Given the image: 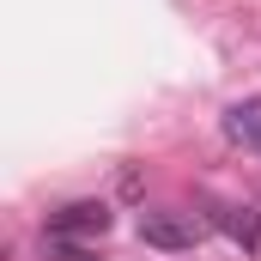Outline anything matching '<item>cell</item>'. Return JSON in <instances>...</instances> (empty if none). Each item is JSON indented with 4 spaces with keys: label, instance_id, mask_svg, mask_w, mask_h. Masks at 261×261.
I'll use <instances>...</instances> for the list:
<instances>
[{
    "label": "cell",
    "instance_id": "1",
    "mask_svg": "<svg viewBox=\"0 0 261 261\" xmlns=\"http://www.w3.org/2000/svg\"><path fill=\"white\" fill-rule=\"evenodd\" d=\"M103 231H110V206L103 200H73V206H61L49 219V243L55 249H97Z\"/></svg>",
    "mask_w": 261,
    "mask_h": 261
},
{
    "label": "cell",
    "instance_id": "2",
    "mask_svg": "<svg viewBox=\"0 0 261 261\" xmlns=\"http://www.w3.org/2000/svg\"><path fill=\"white\" fill-rule=\"evenodd\" d=\"M140 237L152 243V249H195L200 243V219L195 213H140Z\"/></svg>",
    "mask_w": 261,
    "mask_h": 261
},
{
    "label": "cell",
    "instance_id": "3",
    "mask_svg": "<svg viewBox=\"0 0 261 261\" xmlns=\"http://www.w3.org/2000/svg\"><path fill=\"white\" fill-rule=\"evenodd\" d=\"M213 219H219V231H225L231 243H243V249H255V243H261V219L249 213V206H219Z\"/></svg>",
    "mask_w": 261,
    "mask_h": 261
},
{
    "label": "cell",
    "instance_id": "4",
    "mask_svg": "<svg viewBox=\"0 0 261 261\" xmlns=\"http://www.w3.org/2000/svg\"><path fill=\"white\" fill-rule=\"evenodd\" d=\"M225 134H231L237 146H261V97H249V103H237V110L225 116Z\"/></svg>",
    "mask_w": 261,
    "mask_h": 261
},
{
    "label": "cell",
    "instance_id": "5",
    "mask_svg": "<svg viewBox=\"0 0 261 261\" xmlns=\"http://www.w3.org/2000/svg\"><path fill=\"white\" fill-rule=\"evenodd\" d=\"M61 261H97L91 249H61Z\"/></svg>",
    "mask_w": 261,
    "mask_h": 261
}]
</instances>
